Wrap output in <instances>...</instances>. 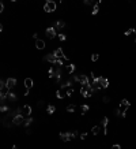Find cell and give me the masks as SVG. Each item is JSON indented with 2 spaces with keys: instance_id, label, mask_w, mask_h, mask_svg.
I'll return each instance as SVG.
<instances>
[{
  "instance_id": "cell-1",
  "label": "cell",
  "mask_w": 136,
  "mask_h": 149,
  "mask_svg": "<svg viewBox=\"0 0 136 149\" xmlns=\"http://www.w3.org/2000/svg\"><path fill=\"white\" fill-rule=\"evenodd\" d=\"M129 105H131V103L128 101L127 99H124V100H121V103H120V107H118V109H116V113H117L118 116H121V118H124L125 116V113H127V111H128V108H129Z\"/></svg>"
},
{
  "instance_id": "cell-2",
  "label": "cell",
  "mask_w": 136,
  "mask_h": 149,
  "mask_svg": "<svg viewBox=\"0 0 136 149\" xmlns=\"http://www.w3.org/2000/svg\"><path fill=\"white\" fill-rule=\"evenodd\" d=\"M8 93H10V89H8V86H7L6 84V81H0V99H2V103L4 101V99L7 96H8Z\"/></svg>"
},
{
  "instance_id": "cell-3",
  "label": "cell",
  "mask_w": 136,
  "mask_h": 149,
  "mask_svg": "<svg viewBox=\"0 0 136 149\" xmlns=\"http://www.w3.org/2000/svg\"><path fill=\"white\" fill-rule=\"evenodd\" d=\"M93 93H94V89L91 88L90 85H82V88H80V95H82L83 97L89 99V97L93 96Z\"/></svg>"
},
{
  "instance_id": "cell-4",
  "label": "cell",
  "mask_w": 136,
  "mask_h": 149,
  "mask_svg": "<svg viewBox=\"0 0 136 149\" xmlns=\"http://www.w3.org/2000/svg\"><path fill=\"white\" fill-rule=\"evenodd\" d=\"M31 112H33V108H31L29 104L23 105L22 108H18V113L19 115H22V116H25V118H30Z\"/></svg>"
},
{
  "instance_id": "cell-5",
  "label": "cell",
  "mask_w": 136,
  "mask_h": 149,
  "mask_svg": "<svg viewBox=\"0 0 136 149\" xmlns=\"http://www.w3.org/2000/svg\"><path fill=\"white\" fill-rule=\"evenodd\" d=\"M78 135V133L76 131H70V133H60V138H61L64 142H68V141H71V140H74L75 137Z\"/></svg>"
},
{
  "instance_id": "cell-6",
  "label": "cell",
  "mask_w": 136,
  "mask_h": 149,
  "mask_svg": "<svg viewBox=\"0 0 136 149\" xmlns=\"http://www.w3.org/2000/svg\"><path fill=\"white\" fill-rule=\"evenodd\" d=\"M74 81L79 82L82 85H90V78L85 75V74H80V75H74Z\"/></svg>"
},
{
  "instance_id": "cell-7",
  "label": "cell",
  "mask_w": 136,
  "mask_h": 149,
  "mask_svg": "<svg viewBox=\"0 0 136 149\" xmlns=\"http://www.w3.org/2000/svg\"><path fill=\"white\" fill-rule=\"evenodd\" d=\"M44 11L45 13H53V11H56V3L53 0H48L44 4Z\"/></svg>"
},
{
  "instance_id": "cell-8",
  "label": "cell",
  "mask_w": 136,
  "mask_h": 149,
  "mask_svg": "<svg viewBox=\"0 0 136 149\" xmlns=\"http://www.w3.org/2000/svg\"><path fill=\"white\" fill-rule=\"evenodd\" d=\"M25 116L19 115V113H17L15 116H12V124H15V126H21V124L25 123Z\"/></svg>"
},
{
  "instance_id": "cell-9",
  "label": "cell",
  "mask_w": 136,
  "mask_h": 149,
  "mask_svg": "<svg viewBox=\"0 0 136 149\" xmlns=\"http://www.w3.org/2000/svg\"><path fill=\"white\" fill-rule=\"evenodd\" d=\"M53 55L56 56V59H63V60H65V62H68V58L64 55V52H63V49L61 48H56V51L53 52Z\"/></svg>"
},
{
  "instance_id": "cell-10",
  "label": "cell",
  "mask_w": 136,
  "mask_h": 149,
  "mask_svg": "<svg viewBox=\"0 0 136 149\" xmlns=\"http://www.w3.org/2000/svg\"><path fill=\"white\" fill-rule=\"evenodd\" d=\"M45 34H46V37H48V38H55L56 36H57V33H56V29H55L53 26L48 27V29L45 30Z\"/></svg>"
},
{
  "instance_id": "cell-11",
  "label": "cell",
  "mask_w": 136,
  "mask_h": 149,
  "mask_svg": "<svg viewBox=\"0 0 136 149\" xmlns=\"http://www.w3.org/2000/svg\"><path fill=\"white\" fill-rule=\"evenodd\" d=\"M44 60H45V62H50L52 64H56V63H57V59H56V56H55L53 53L46 55V56L44 58Z\"/></svg>"
},
{
  "instance_id": "cell-12",
  "label": "cell",
  "mask_w": 136,
  "mask_h": 149,
  "mask_svg": "<svg viewBox=\"0 0 136 149\" xmlns=\"http://www.w3.org/2000/svg\"><path fill=\"white\" fill-rule=\"evenodd\" d=\"M6 84H7V86H8V89L11 90V89L15 88V85H17V79H15V78H7Z\"/></svg>"
},
{
  "instance_id": "cell-13",
  "label": "cell",
  "mask_w": 136,
  "mask_h": 149,
  "mask_svg": "<svg viewBox=\"0 0 136 149\" xmlns=\"http://www.w3.org/2000/svg\"><path fill=\"white\" fill-rule=\"evenodd\" d=\"M35 48L37 49H44L45 48V41L44 40H41V38H38V40H35Z\"/></svg>"
},
{
  "instance_id": "cell-14",
  "label": "cell",
  "mask_w": 136,
  "mask_h": 149,
  "mask_svg": "<svg viewBox=\"0 0 136 149\" xmlns=\"http://www.w3.org/2000/svg\"><path fill=\"white\" fill-rule=\"evenodd\" d=\"M53 27L56 30H63V27H65V22H64V21H56Z\"/></svg>"
},
{
  "instance_id": "cell-15",
  "label": "cell",
  "mask_w": 136,
  "mask_h": 149,
  "mask_svg": "<svg viewBox=\"0 0 136 149\" xmlns=\"http://www.w3.org/2000/svg\"><path fill=\"white\" fill-rule=\"evenodd\" d=\"M56 96H57V99H64V97L67 96V90L65 89H59L57 92H56Z\"/></svg>"
},
{
  "instance_id": "cell-16",
  "label": "cell",
  "mask_w": 136,
  "mask_h": 149,
  "mask_svg": "<svg viewBox=\"0 0 136 149\" xmlns=\"http://www.w3.org/2000/svg\"><path fill=\"white\" fill-rule=\"evenodd\" d=\"M33 85H34V81L31 79V78H26V79H25V88L26 89H29V90H30V89L33 88Z\"/></svg>"
},
{
  "instance_id": "cell-17",
  "label": "cell",
  "mask_w": 136,
  "mask_h": 149,
  "mask_svg": "<svg viewBox=\"0 0 136 149\" xmlns=\"http://www.w3.org/2000/svg\"><path fill=\"white\" fill-rule=\"evenodd\" d=\"M46 112L49 113V115H52V113H55V112H56V107H55L53 104H49V105L46 107Z\"/></svg>"
},
{
  "instance_id": "cell-18",
  "label": "cell",
  "mask_w": 136,
  "mask_h": 149,
  "mask_svg": "<svg viewBox=\"0 0 136 149\" xmlns=\"http://www.w3.org/2000/svg\"><path fill=\"white\" fill-rule=\"evenodd\" d=\"M75 64H68L67 67H65V71H67V74H72L74 71H75Z\"/></svg>"
},
{
  "instance_id": "cell-19",
  "label": "cell",
  "mask_w": 136,
  "mask_h": 149,
  "mask_svg": "<svg viewBox=\"0 0 136 149\" xmlns=\"http://www.w3.org/2000/svg\"><path fill=\"white\" fill-rule=\"evenodd\" d=\"M99 131H101V126H94L93 129H91V133H93L94 135H98Z\"/></svg>"
},
{
  "instance_id": "cell-20",
  "label": "cell",
  "mask_w": 136,
  "mask_h": 149,
  "mask_svg": "<svg viewBox=\"0 0 136 149\" xmlns=\"http://www.w3.org/2000/svg\"><path fill=\"white\" fill-rule=\"evenodd\" d=\"M7 97H8V100H10V101H12V103H14V101H17V95H15L14 92H10Z\"/></svg>"
},
{
  "instance_id": "cell-21",
  "label": "cell",
  "mask_w": 136,
  "mask_h": 149,
  "mask_svg": "<svg viewBox=\"0 0 136 149\" xmlns=\"http://www.w3.org/2000/svg\"><path fill=\"white\" fill-rule=\"evenodd\" d=\"M48 75H49V78H55V77H56V68L50 67L49 71H48Z\"/></svg>"
},
{
  "instance_id": "cell-22",
  "label": "cell",
  "mask_w": 136,
  "mask_h": 149,
  "mask_svg": "<svg viewBox=\"0 0 136 149\" xmlns=\"http://www.w3.org/2000/svg\"><path fill=\"white\" fill-rule=\"evenodd\" d=\"M31 123H33V118H31V116H30V118H26V119H25V123H23V126L29 127Z\"/></svg>"
},
{
  "instance_id": "cell-23",
  "label": "cell",
  "mask_w": 136,
  "mask_h": 149,
  "mask_svg": "<svg viewBox=\"0 0 136 149\" xmlns=\"http://www.w3.org/2000/svg\"><path fill=\"white\" fill-rule=\"evenodd\" d=\"M74 92H75L74 86H70V88H67V96H68V97L72 96V95H74Z\"/></svg>"
},
{
  "instance_id": "cell-24",
  "label": "cell",
  "mask_w": 136,
  "mask_h": 149,
  "mask_svg": "<svg viewBox=\"0 0 136 149\" xmlns=\"http://www.w3.org/2000/svg\"><path fill=\"white\" fill-rule=\"evenodd\" d=\"M98 11H99V6H98V3H97L95 6H93V11H91V14H93V15H97Z\"/></svg>"
},
{
  "instance_id": "cell-25",
  "label": "cell",
  "mask_w": 136,
  "mask_h": 149,
  "mask_svg": "<svg viewBox=\"0 0 136 149\" xmlns=\"http://www.w3.org/2000/svg\"><path fill=\"white\" fill-rule=\"evenodd\" d=\"M75 108H76L75 107V104H68L67 105V111L68 112H75Z\"/></svg>"
},
{
  "instance_id": "cell-26",
  "label": "cell",
  "mask_w": 136,
  "mask_h": 149,
  "mask_svg": "<svg viewBox=\"0 0 136 149\" xmlns=\"http://www.w3.org/2000/svg\"><path fill=\"white\" fill-rule=\"evenodd\" d=\"M0 111H2V112H7V111H10V108L7 107V105H6L4 103H2V107H0Z\"/></svg>"
},
{
  "instance_id": "cell-27",
  "label": "cell",
  "mask_w": 136,
  "mask_h": 149,
  "mask_svg": "<svg viewBox=\"0 0 136 149\" xmlns=\"http://www.w3.org/2000/svg\"><path fill=\"white\" fill-rule=\"evenodd\" d=\"M135 32H136V30H135V27H131V29H128V30H127V32L124 33V34H125V36H131V34H132V33H135Z\"/></svg>"
},
{
  "instance_id": "cell-28",
  "label": "cell",
  "mask_w": 136,
  "mask_h": 149,
  "mask_svg": "<svg viewBox=\"0 0 136 149\" xmlns=\"http://www.w3.org/2000/svg\"><path fill=\"white\" fill-rule=\"evenodd\" d=\"M90 109V107H89V104H83L82 105V113H85V112H87Z\"/></svg>"
},
{
  "instance_id": "cell-29",
  "label": "cell",
  "mask_w": 136,
  "mask_h": 149,
  "mask_svg": "<svg viewBox=\"0 0 136 149\" xmlns=\"http://www.w3.org/2000/svg\"><path fill=\"white\" fill-rule=\"evenodd\" d=\"M98 59H99V55L98 53H93V55H91V60H93V62H97Z\"/></svg>"
},
{
  "instance_id": "cell-30",
  "label": "cell",
  "mask_w": 136,
  "mask_h": 149,
  "mask_svg": "<svg viewBox=\"0 0 136 149\" xmlns=\"http://www.w3.org/2000/svg\"><path fill=\"white\" fill-rule=\"evenodd\" d=\"M65 38H67V37H65V34H63V33H60V34H59V40H60V41H65Z\"/></svg>"
},
{
  "instance_id": "cell-31",
  "label": "cell",
  "mask_w": 136,
  "mask_h": 149,
  "mask_svg": "<svg viewBox=\"0 0 136 149\" xmlns=\"http://www.w3.org/2000/svg\"><path fill=\"white\" fill-rule=\"evenodd\" d=\"M102 101H103V103H109V101H110V97H109V96H103V97H102Z\"/></svg>"
},
{
  "instance_id": "cell-32",
  "label": "cell",
  "mask_w": 136,
  "mask_h": 149,
  "mask_svg": "<svg viewBox=\"0 0 136 149\" xmlns=\"http://www.w3.org/2000/svg\"><path fill=\"white\" fill-rule=\"evenodd\" d=\"M85 4H86V6H95V3H94V2H91V0H86Z\"/></svg>"
},
{
  "instance_id": "cell-33",
  "label": "cell",
  "mask_w": 136,
  "mask_h": 149,
  "mask_svg": "<svg viewBox=\"0 0 136 149\" xmlns=\"http://www.w3.org/2000/svg\"><path fill=\"white\" fill-rule=\"evenodd\" d=\"M87 138V133H82L80 134V140H86Z\"/></svg>"
},
{
  "instance_id": "cell-34",
  "label": "cell",
  "mask_w": 136,
  "mask_h": 149,
  "mask_svg": "<svg viewBox=\"0 0 136 149\" xmlns=\"http://www.w3.org/2000/svg\"><path fill=\"white\" fill-rule=\"evenodd\" d=\"M112 149H121V146H120L118 144H116V145H113V146H112Z\"/></svg>"
},
{
  "instance_id": "cell-35",
  "label": "cell",
  "mask_w": 136,
  "mask_h": 149,
  "mask_svg": "<svg viewBox=\"0 0 136 149\" xmlns=\"http://www.w3.org/2000/svg\"><path fill=\"white\" fill-rule=\"evenodd\" d=\"M3 11H4V4L0 3V13H3Z\"/></svg>"
},
{
  "instance_id": "cell-36",
  "label": "cell",
  "mask_w": 136,
  "mask_h": 149,
  "mask_svg": "<svg viewBox=\"0 0 136 149\" xmlns=\"http://www.w3.org/2000/svg\"><path fill=\"white\" fill-rule=\"evenodd\" d=\"M44 104H45V103H44V101H38V104H37V105H38V108H41Z\"/></svg>"
},
{
  "instance_id": "cell-37",
  "label": "cell",
  "mask_w": 136,
  "mask_h": 149,
  "mask_svg": "<svg viewBox=\"0 0 136 149\" xmlns=\"http://www.w3.org/2000/svg\"><path fill=\"white\" fill-rule=\"evenodd\" d=\"M33 38H35V40H38V34H37V33H34V34H33Z\"/></svg>"
},
{
  "instance_id": "cell-38",
  "label": "cell",
  "mask_w": 136,
  "mask_h": 149,
  "mask_svg": "<svg viewBox=\"0 0 136 149\" xmlns=\"http://www.w3.org/2000/svg\"><path fill=\"white\" fill-rule=\"evenodd\" d=\"M12 149H18V148H17V145H14V146H12Z\"/></svg>"
},
{
  "instance_id": "cell-39",
  "label": "cell",
  "mask_w": 136,
  "mask_h": 149,
  "mask_svg": "<svg viewBox=\"0 0 136 149\" xmlns=\"http://www.w3.org/2000/svg\"><path fill=\"white\" fill-rule=\"evenodd\" d=\"M135 42H136V38H135Z\"/></svg>"
},
{
  "instance_id": "cell-40",
  "label": "cell",
  "mask_w": 136,
  "mask_h": 149,
  "mask_svg": "<svg viewBox=\"0 0 136 149\" xmlns=\"http://www.w3.org/2000/svg\"><path fill=\"white\" fill-rule=\"evenodd\" d=\"M135 30H136V27H135Z\"/></svg>"
}]
</instances>
